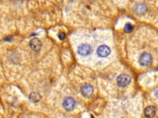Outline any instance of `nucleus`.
I'll list each match as a JSON object with an SVG mask.
<instances>
[{
    "label": "nucleus",
    "mask_w": 158,
    "mask_h": 118,
    "mask_svg": "<svg viewBox=\"0 0 158 118\" xmlns=\"http://www.w3.org/2000/svg\"><path fill=\"white\" fill-rule=\"evenodd\" d=\"M62 106L64 110H66L67 111H70L73 110L75 108V101L71 97L66 98L63 101Z\"/></svg>",
    "instance_id": "obj_2"
},
{
    "label": "nucleus",
    "mask_w": 158,
    "mask_h": 118,
    "mask_svg": "<svg viewBox=\"0 0 158 118\" xmlns=\"http://www.w3.org/2000/svg\"><path fill=\"white\" fill-rule=\"evenodd\" d=\"M146 10V6L144 4H137L134 8V11L137 14H143Z\"/></svg>",
    "instance_id": "obj_10"
},
{
    "label": "nucleus",
    "mask_w": 158,
    "mask_h": 118,
    "mask_svg": "<svg viewBox=\"0 0 158 118\" xmlns=\"http://www.w3.org/2000/svg\"><path fill=\"white\" fill-rule=\"evenodd\" d=\"M41 99V96L40 94L37 92H32L29 96V100L32 103H34L39 102V101H40Z\"/></svg>",
    "instance_id": "obj_8"
},
{
    "label": "nucleus",
    "mask_w": 158,
    "mask_h": 118,
    "mask_svg": "<svg viewBox=\"0 0 158 118\" xmlns=\"http://www.w3.org/2000/svg\"><path fill=\"white\" fill-rule=\"evenodd\" d=\"M81 92L85 97H89L93 94V87L89 84H85L81 87Z\"/></svg>",
    "instance_id": "obj_7"
},
{
    "label": "nucleus",
    "mask_w": 158,
    "mask_h": 118,
    "mask_svg": "<svg viewBox=\"0 0 158 118\" xmlns=\"http://www.w3.org/2000/svg\"><path fill=\"white\" fill-rule=\"evenodd\" d=\"M110 48L106 46H101L97 50V53L101 57H106L110 54Z\"/></svg>",
    "instance_id": "obj_6"
},
{
    "label": "nucleus",
    "mask_w": 158,
    "mask_h": 118,
    "mask_svg": "<svg viewBox=\"0 0 158 118\" xmlns=\"http://www.w3.org/2000/svg\"><path fill=\"white\" fill-rule=\"evenodd\" d=\"M133 29V26L130 24H127L124 26V30L126 33H130V32L132 31Z\"/></svg>",
    "instance_id": "obj_11"
},
{
    "label": "nucleus",
    "mask_w": 158,
    "mask_h": 118,
    "mask_svg": "<svg viewBox=\"0 0 158 118\" xmlns=\"http://www.w3.org/2000/svg\"><path fill=\"white\" fill-rule=\"evenodd\" d=\"M78 53L82 56L89 55L91 52V47L88 44H82L78 47Z\"/></svg>",
    "instance_id": "obj_5"
},
{
    "label": "nucleus",
    "mask_w": 158,
    "mask_h": 118,
    "mask_svg": "<svg viewBox=\"0 0 158 118\" xmlns=\"http://www.w3.org/2000/svg\"><path fill=\"white\" fill-rule=\"evenodd\" d=\"M139 62L141 66L148 67L152 63V57L148 53H143L140 57Z\"/></svg>",
    "instance_id": "obj_3"
},
{
    "label": "nucleus",
    "mask_w": 158,
    "mask_h": 118,
    "mask_svg": "<svg viewBox=\"0 0 158 118\" xmlns=\"http://www.w3.org/2000/svg\"><path fill=\"white\" fill-rule=\"evenodd\" d=\"M130 81H131V78L127 74H121L117 79V83L120 87L127 86L130 84Z\"/></svg>",
    "instance_id": "obj_1"
},
{
    "label": "nucleus",
    "mask_w": 158,
    "mask_h": 118,
    "mask_svg": "<svg viewBox=\"0 0 158 118\" xmlns=\"http://www.w3.org/2000/svg\"><path fill=\"white\" fill-rule=\"evenodd\" d=\"M145 115L148 118L153 117L156 115V109L153 106H148L145 110Z\"/></svg>",
    "instance_id": "obj_9"
},
{
    "label": "nucleus",
    "mask_w": 158,
    "mask_h": 118,
    "mask_svg": "<svg viewBox=\"0 0 158 118\" xmlns=\"http://www.w3.org/2000/svg\"><path fill=\"white\" fill-rule=\"evenodd\" d=\"M156 96H157V98L158 99V90L157 91L156 93Z\"/></svg>",
    "instance_id": "obj_13"
},
{
    "label": "nucleus",
    "mask_w": 158,
    "mask_h": 118,
    "mask_svg": "<svg viewBox=\"0 0 158 118\" xmlns=\"http://www.w3.org/2000/svg\"><path fill=\"white\" fill-rule=\"evenodd\" d=\"M29 46L31 49L34 51L38 52L41 49V46H42V43L41 41L39 38H37V37H34V38L30 40L29 42Z\"/></svg>",
    "instance_id": "obj_4"
},
{
    "label": "nucleus",
    "mask_w": 158,
    "mask_h": 118,
    "mask_svg": "<svg viewBox=\"0 0 158 118\" xmlns=\"http://www.w3.org/2000/svg\"><path fill=\"white\" fill-rule=\"evenodd\" d=\"M58 37L60 40H63L65 38V37H66V35H65L64 32H61V33L59 34Z\"/></svg>",
    "instance_id": "obj_12"
}]
</instances>
